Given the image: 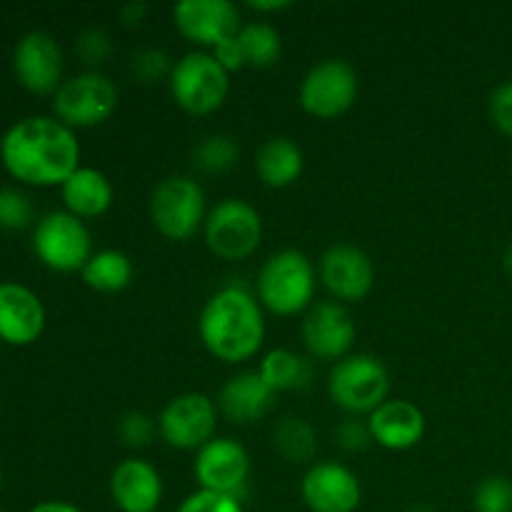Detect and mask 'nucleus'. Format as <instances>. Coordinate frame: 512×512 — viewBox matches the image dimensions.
Wrapping results in <instances>:
<instances>
[{
    "instance_id": "nucleus-36",
    "label": "nucleus",
    "mask_w": 512,
    "mask_h": 512,
    "mask_svg": "<svg viewBox=\"0 0 512 512\" xmlns=\"http://www.w3.org/2000/svg\"><path fill=\"white\" fill-rule=\"evenodd\" d=\"M488 110L495 128L512 140V80H505L490 93Z\"/></svg>"
},
{
    "instance_id": "nucleus-23",
    "label": "nucleus",
    "mask_w": 512,
    "mask_h": 512,
    "mask_svg": "<svg viewBox=\"0 0 512 512\" xmlns=\"http://www.w3.org/2000/svg\"><path fill=\"white\" fill-rule=\"evenodd\" d=\"M303 168V148L285 135H273L255 153V175L265 188H290L303 175Z\"/></svg>"
},
{
    "instance_id": "nucleus-29",
    "label": "nucleus",
    "mask_w": 512,
    "mask_h": 512,
    "mask_svg": "<svg viewBox=\"0 0 512 512\" xmlns=\"http://www.w3.org/2000/svg\"><path fill=\"white\" fill-rule=\"evenodd\" d=\"M175 60L163 48H140L130 58V75L140 85L168 83Z\"/></svg>"
},
{
    "instance_id": "nucleus-16",
    "label": "nucleus",
    "mask_w": 512,
    "mask_h": 512,
    "mask_svg": "<svg viewBox=\"0 0 512 512\" xmlns=\"http://www.w3.org/2000/svg\"><path fill=\"white\" fill-rule=\"evenodd\" d=\"M173 25L188 43L210 53L243 28L238 5L230 0H183L173 8Z\"/></svg>"
},
{
    "instance_id": "nucleus-39",
    "label": "nucleus",
    "mask_w": 512,
    "mask_h": 512,
    "mask_svg": "<svg viewBox=\"0 0 512 512\" xmlns=\"http://www.w3.org/2000/svg\"><path fill=\"white\" fill-rule=\"evenodd\" d=\"M248 8L255 10L258 15H265V13H280V10L293 8V3H290V0H250Z\"/></svg>"
},
{
    "instance_id": "nucleus-38",
    "label": "nucleus",
    "mask_w": 512,
    "mask_h": 512,
    "mask_svg": "<svg viewBox=\"0 0 512 512\" xmlns=\"http://www.w3.org/2000/svg\"><path fill=\"white\" fill-rule=\"evenodd\" d=\"M148 10V3H143V0H130V3H125L118 10V18L123 23V28H140L145 23V18H148Z\"/></svg>"
},
{
    "instance_id": "nucleus-25",
    "label": "nucleus",
    "mask_w": 512,
    "mask_h": 512,
    "mask_svg": "<svg viewBox=\"0 0 512 512\" xmlns=\"http://www.w3.org/2000/svg\"><path fill=\"white\" fill-rule=\"evenodd\" d=\"M135 265L130 260V255H125L123 250L105 248L93 253V258L85 263V268L80 270V278L95 293L115 295L123 293L130 283H133Z\"/></svg>"
},
{
    "instance_id": "nucleus-32",
    "label": "nucleus",
    "mask_w": 512,
    "mask_h": 512,
    "mask_svg": "<svg viewBox=\"0 0 512 512\" xmlns=\"http://www.w3.org/2000/svg\"><path fill=\"white\" fill-rule=\"evenodd\" d=\"M75 55L90 70H98V65L108 63V58L113 55V40L103 28L90 25V28H83L75 35Z\"/></svg>"
},
{
    "instance_id": "nucleus-42",
    "label": "nucleus",
    "mask_w": 512,
    "mask_h": 512,
    "mask_svg": "<svg viewBox=\"0 0 512 512\" xmlns=\"http://www.w3.org/2000/svg\"><path fill=\"white\" fill-rule=\"evenodd\" d=\"M408 512H438V510L430 508V505H413Z\"/></svg>"
},
{
    "instance_id": "nucleus-9",
    "label": "nucleus",
    "mask_w": 512,
    "mask_h": 512,
    "mask_svg": "<svg viewBox=\"0 0 512 512\" xmlns=\"http://www.w3.org/2000/svg\"><path fill=\"white\" fill-rule=\"evenodd\" d=\"M33 253L53 273H80L93 258V235L68 210L43 215L33 228Z\"/></svg>"
},
{
    "instance_id": "nucleus-8",
    "label": "nucleus",
    "mask_w": 512,
    "mask_h": 512,
    "mask_svg": "<svg viewBox=\"0 0 512 512\" xmlns=\"http://www.w3.org/2000/svg\"><path fill=\"white\" fill-rule=\"evenodd\" d=\"M120 105V90L100 70H85L63 80L53 95V115L68 128H98L108 123Z\"/></svg>"
},
{
    "instance_id": "nucleus-24",
    "label": "nucleus",
    "mask_w": 512,
    "mask_h": 512,
    "mask_svg": "<svg viewBox=\"0 0 512 512\" xmlns=\"http://www.w3.org/2000/svg\"><path fill=\"white\" fill-rule=\"evenodd\" d=\"M260 378L275 395L305 390L313 383V363L290 348H273L260 358Z\"/></svg>"
},
{
    "instance_id": "nucleus-44",
    "label": "nucleus",
    "mask_w": 512,
    "mask_h": 512,
    "mask_svg": "<svg viewBox=\"0 0 512 512\" xmlns=\"http://www.w3.org/2000/svg\"><path fill=\"white\" fill-rule=\"evenodd\" d=\"M0 512H3V510H0Z\"/></svg>"
},
{
    "instance_id": "nucleus-4",
    "label": "nucleus",
    "mask_w": 512,
    "mask_h": 512,
    "mask_svg": "<svg viewBox=\"0 0 512 512\" xmlns=\"http://www.w3.org/2000/svg\"><path fill=\"white\" fill-rule=\"evenodd\" d=\"M148 213L153 228L165 240L188 243L195 235L203 233L205 218H208L203 185L190 175H168L150 193Z\"/></svg>"
},
{
    "instance_id": "nucleus-30",
    "label": "nucleus",
    "mask_w": 512,
    "mask_h": 512,
    "mask_svg": "<svg viewBox=\"0 0 512 512\" xmlns=\"http://www.w3.org/2000/svg\"><path fill=\"white\" fill-rule=\"evenodd\" d=\"M475 512H512V480L508 475H485L473 490Z\"/></svg>"
},
{
    "instance_id": "nucleus-43",
    "label": "nucleus",
    "mask_w": 512,
    "mask_h": 512,
    "mask_svg": "<svg viewBox=\"0 0 512 512\" xmlns=\"http://www.w3.org/2000/svg\"><path fill=\"white\" fill-rule=\"evenodd\" d=\"M0 490H3V468H0Z\"/></svg>"
},
{
    "instance_id": "nucleus-27",
    "label": "nucleus",
    "mask_w": 512,
    "mask_h": 512,
    "mask_svg": "<svg viewBox=\"0 0 512 512\" xmlns=\"http://www.w3.org/2000/svg\"><path fill=\"white\" fill-rule=\"evenodd\" d=\"M240 50H243L245 68H270L280 60L283 53V40L280 33L265 20H253V23H243V28L235 35Z\"/></svg>"
},
{
    "instance_id": "nucleus-20",
    "label": "nucleus",
    "mask_w": 512,
    "mask_h": 512,
    "mask_svg": "<svg viewBox=\"0 0 512 512\" xmlns=\"http://www.w3.org/2000/svg\"><path fill=\"white\" fill-rule=\"evenodd\" d=\"M365 420H368L373 443L390 453H405V450L415 448L428 430L423 410L405 398H388Z\"/></svg>"
},
{
    "instance_id": "nucleus-18",
    "label": "nucleus",
    "mask_w": 512,
    "mask_h": 512,
    "mask_svg": "<svg viewBox=\"0 0 512 512\" xmlns=\"http://www.w3.org/2000/svg\"><path fill=\"white\" fill-rule=\"evenodd\" d=\"M48 315L43 300L23 283H0V340L13 348L33 345L43 335Z\"/></svg>"
},
{
    "instance_id": "nucleus-7",
    "label": "nucleus",
    "mask_w": 512,
    "mask_h": 512,
    "mask_svg": "<svg viewBox=\"0 0 512 512\" xmlns=\"http://www.w3.org/2000/svg\"><path fill=\"white\" fill-rule=\"evenodd\" d=\"M203 238L210 253L225 263H243L263 243V218L243 198H225L208 210Z\"/></svg>"
},
{
    "instance_id": "nucleus-19",
    "label": "nucleus",
    "mask_w": 512,
    "mask_h": 512,
    "mask_svg": "<svg viewBox=\"0 0 512 512\" xmlns=\"http://www.w3.org/2000/svg\"><path fill=\"white\" fill-rule=\"evenodd\" d=\"M108 490L120 512H155L163 503L165 483L153 463L143 458H125L110 473Z\"/></svg>"
},
{
    "instance_id": "nucleus-13",
    "label": "nucleus",
    "mask_w": 512,
    "mask_h": 512,
    "mask_svg": "<svg viewBox=\"0 0 512 512\" xmlns=\"http://www.w3.org/2000/svg\"><path fill=\"white\" fill-rule=\"evenodd\" d=\"M193 478L198 490L243 500L250 480V455L235 438H213L195 453Z\"/></svg>"
},
{
    "instance_id": "nucleus-3",
    "label": "nucleus",
    "mask_w": 512,
    "mask_h": 512,
    "mask_svg": "<svg viewBox=\"0 0 512 512\" xmlns=\"http://www.w3.org/2000/svg\"><path fill=\"white\" fill-rule=\"evenodd\" d=\"M318 268L303 250L285 248L270 255L258 270L253 293L263 310L278 318H295L315 305Z\"/></svg>"
},
{
    "instance_id": "nucleus-26",
    "label": "nucleus",
    "mask_w": 512,
    "mask_h": 512,
    "mask_svg": "<svg viewBox=\"0 0 512 512\" xmlns=\"http://www.w3.org/2000/svg\"><path fill=\"white\" fill-rule=\"evenodd\" d=\"M273 445L290 465H308L318 455V433L313 423L298 415H285L273 428Z\"/></svg>"
},
{
    "instance_id": "nucleus-10",
    "label": "nucleus",
    "mask_w": 512,
    "mask_h": 512,
    "mask_svg": "<svg viewBox=\"0 0 512 512\" xmlns=\"http://www.w3.org/2000/svg\"><path fill=\"white\" fill-rule=\"evenodd\" d=\"M360 80L353 65L340 58H325L303 75L298 103L303 113L318 120H335L358 100Z\"/></svg>"
},
{
    "instance_id": "nucleus-34",
    "label": "nucleus",
    "mask_w": 512,
    "mask_h": 512,
    "mask_svg": "<svg viewBox=\"0 0 512 512\" xmlns=\"http://www.w3.org/2000/svg\"><path fill=\"white\" fill-rule=\"evenodd\" d=\"M175 512H245V508L243 500L233 498V495L195 490V493H190L188 498L178 505Z\"/></svg>"
},
{
    "instance_id": "nucleus-12",
    "label": "nucleus",
    "mask_w": 512,
    "mask_h": 512,
    "mask_svg": "<svg viewBox=\"0 0 512 512\" xmlns=\"http://www.w3.org/2000/svg\"><path fill=\"white\" fill-rule=\"evenodd\" d=\"M318 280L335 303H363L375 288L373 258L358 245L335 243L320 255Z\"/></svg>"
},
{
    "instance_id": "nucleus-22",
    "label": "nucleus",
    "mask_w": 512,
    "mask_h": 512,
    "mask_svg": "<svg viewBox=\"0 0 512 512\" xmlns=\"http://www.w3.org/2000/svg\"><path fill=\"white\" fill-rule=\"evenodd\" d=\"M60 198L65 210L80 220H95L105 215L113 205L115 190L108 175L90 165H80L63 185H60Z\"/></svg>"
},
{
    "instance_id": "nucleus-35",
    "label": "nucleus",
    "mask_w": 512,
    "mask_h": 512,
    "mask_svg": "<svg viewBox=\"0 0 512 512\" xmlns=\"http://www.w3.org/2000/svg\"><path fill=\"white\" fill-rule=\"evenodd\" d=\"M335 443H338L340 450H345V453H363V450H368L370 445H373L368 420L348 415V418L335 428Z\"/></svg>"
},
{
    "instance_id": "nucleus-31",
    "label": "nucleus",
    "mask_w": 512,
    "mask_h": 512,
    "mask_svg": "<svg viewBox=\"0 0 512 512\" xmlns=\"http://www.w3.org/2000/svg\"><path fill=\"white\" fill-rule=\"evenodd\" d=\"M118 440L130 450H143L153 445L158 438V418L143 413V410H130L118 420Z\"/></svg>"
},
{
    "instance_id": "nucleus-5",
    "label": "nucleus",
    "mask_w": 512,
    "mask_h": 512,
    "mask_svg": "<svg viewBox=\"0 0 512 512\" xmlns=\"http://www.w3.org/2000/svg\"><path fill=\"white\" fill-rule=\"evenodd\" d=\"M173 103L183 113L205 118L218 113L230 93V73L205 50H190L175 60L168 78Z\"/></svg>"
},
{
    "instance_id": "nucleus-33",
    "label": "nucleus",
    "mask_w": 512,
    "mask_h": 512,
    "mask_svg": "<svg viewBox=\"0 0 512 512\" xmlns=\"http://www.w3.org/2000/svg\"><path fill=\"white\" fill-rule=\"evenodd\" d=\"M35 220V208L28 195L18 188L0 190V228L23 230Z\"/></svg>"
},
{
    "instance_id": "nucleus-17",
    "label": "nucleus",
    "mask_w": 512,
    "mask_h": 512,
    "mask_svg": "<svg viewBox=\"0 0 512 512\" xmlns=\"http://www.w3.org/2000/svg\"><path fill=\"white\" fill-rule=\"evenodd\" d=\"M300 498L310 512H355L363 503V485L348 465L313 463L300 480Z\"/></svg>"
},
{
    "instance_id": "nucleus-14",
    "label": "nucleus",
    "mask_w": 512,
    "mask_h": 512,
    "mask_svg": "<svg viewBox=\"0 0 512 512\" xmlns=\"http://www.w3.org/2000/svg\"><path fill=\"white\" fill-rule=\"evenodd\" d=\"M303 343L313 360L320 363H338L348 358L358 338V325L348 308L335 300H320L303 318Z\"/></svg>"
},
{
    "instance_id": "nucleus-2",
    "label": "nucleus",
    "mask_w": 512,
    "mask_h": 512,
    "mask_svg": "<svg viewBox=\"0 0 512 512\" xmlns=\"http://www.w3.org/2000/svg\"><path fill=\"white\" fill-rule=\"evenodd\" d=\"M265 310L253 290L228 283L205 300L198 315V338L215 360L240 365L253 360L265 345Z\"/></svg>"
},
{
    "instance_id": "nucleus-28",
    "label": "nucleus",
    "mask_w": 512,
    "mask_h": 512,
    "mask_svg": "<svg viewBox=\"0 0 512 512\" xmlns=\"http://www.w3.org/2000/svg\"><path fill=\"white\" fill-rule=\"evenodd\" d=\"M190 160H193V168L200 170V173L225 175L238 165L240 145L233 135L210 133L195 143Z\"/></svg>"
},
{
    "instance_id": "nucleus-41",
    "label": "nucleus",
    "mask_w": 512,
    "mask_h": 512,
    "mask_svg": "<svg viewBox=\"0 0 512 512\" xmlns=\"http://www.w3.org/2000/svg\"><path fill=\"white\" fill-rule=\"evenodd\" d=\"M505 270H508V275L512 278V243H510V248L505 250Z\"/></svg>"
},
{
    "instance_id": "nucleus-40",
    "label": "nucleus",
    "mask_w": 512,
    "mask_h": 512,
    "mask_svg": "<svg viewBox=\"0 0 512 512\" xmlns=\"http://www.w3.org/2000/svg\"><path fill=\"white\" fill-rule=\"evenodd\" d=\"M28 512H85L78 505L68 503V500H45V503L33 505Z\"/></svg>"
},
{
    "instance_id": "nucleus-37",
    "label": "nucleus",
    "mask_w": 512,
    "mask_h": 512,
    "mask_svg": "<svg viewBox=\"0 0 512 512\" xmlns=\"http://www.w3.org/2000/svg\"><path fill=\"white\" fill-rule=\"evenodd\" d=\"M213 53V58L218 60L220 65H223L228 73H238V70H245V58H243V50H240L238 40L230 38L225 40V43H220L218 48L210 50Z\"/></svg>"
},
{
    "instance_id": "nucleus-15",
    "label": "nucleus",
    "mask_w": 512,
    "mask_h": 512,
    "mask_svg": "<svg viewBox=\"0 0 512 512\" xmlns=\"http://www.w3.org/2000/svg\"><path fill=\"white\" fill-rule=\"evenodd\" d=\"M13 73L33 95H55L63 85L65 58L58 40L45 30H30L13 50Z\"/></svg>"
},
{
    "instance_id": "nucleus-6",
    "label": "nucleus",
    "mask_w": 512,
    "mask_h": 512,
    "mask_svg": "<svg viewBox=\"0 0 512 512\" xmlns=\"http://www.w3.org/2000/svg\"><path fill=\"white\" fill-rule=\"evenodd\" d=\"M328 395L343 413L368 418L390 398L388 368L370 353H350L330 370Z\"/></svg>"
},
{
    "instance_id": "nucleus-21",
    "label": "nucleus",
    "mask_w": 512,
    "mask_h": 512,
    "mask_svg": "<svg viewBox=\"0 0 512 512\" xmlns=\"http://www.w3.org/2000/svg\"><path fill=\"white\" fill-rule=\"evenodd\" d=\"M220 418L233 425H253L258 420L268 418L270 410L275 408V393L265 385L258 370H243L223 383L218 390Z\"/></svg>"
},
{
    "instance_id": "nucleus-11",
    "label": "nucleus",
    "mask_w": 512,
    "mask_h": 512,
    "mask_svg": "<svg viewBox=\"0 0 512 512\" xmlns=\"http://www.w3.org/2000/svg\"><path fill=\"white\" fill-rule=\"evenodd\" d=\"M218 405L205 393H180L165 403L158 415V435L168 448L180 453H198L218 438Z\"/></svg>"
},
{
    "instance_id": "nucleus-1",
    "label": "nucleus",
    "mask_w": 512,
    "mask_h": 512,
    "mask_svg": "<svg viewBox=\"0 0 512 512\" xmlns=\"http://www.w3.org/2000/svg\"><path fill=\"white\" fill-rule=\"evenodd\" d=\"M80 140L55 115H28L0 138V163L30 188H60L80 168Z\"/></svg>"
}]
</instances>
